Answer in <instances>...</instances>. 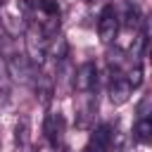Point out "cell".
I'll list each match as a JSON object with an SVG mask.
<instances>
[{
    "label": "cell",
    "instance_id": "obj_10",
    "mask_svg": "<svg viewBox=\"0 0 152 152\" xmlns=\"http://www.w3.org/2000/svg\"><path fill=\"white\" fill-rule=\"evenodd\" d=\"M28 131H31V128H28V119L21 116V119L17 121V126H14V140H17L19 147H28V140H31Z\"/></svg>",
    "mask_w": 152,
    "mask_h": 152
},
{
    "label": "cell",
    "instance_id": "obj_16",
    "mask_svg": "<svg viewBox=\"0 0 152 152\" xmlns=\"http://www.w3.org/2000/svg\"><path fill=\"white\" fill-rule=\"evenodd\" d=\"M5 2H7V0H0V7H2V5H5Z\"/></svg>",
    "mask_w": 152,
    "mask_h": 152
},
{
    "label": "cell",
    "instance_id": "obj_6",
    "mask_svg": "<svg viewBox=\"0 0 152 152\" xmlns=\"http://www.w3.org/2000/svg\"><path fill=\"white\" fill-rule=\"evenodd\" d=\"M112 142H114L112 126H109V124H100V126L90 133L86 152H109V150H112Z\"/></svg>",
    "mask_w": 152,
    "mask_h": 152
},
{
    "label": "cell",
    "instance_id": "obj_2",
    "mask_svg": "<svg viewBox=\"0 0 152 152\" xmlns=\"http://www.w3.org/2000/svg\"><path fill=\"white\" fill-rule=\"evenodd\" d=\"M116 31H119V14H116L114 5H104L100 12V19H97V33H100L102 43H112Z\"/></svg>",
    "mask_w": 152,
    "mask_h": 152
},
{
    "label": "cell",
    "instance_id": "obj_11",
    "mask_svg": "<svg viewBox=\"0 0 152 152\" xmlns=\"http://www.w3.org/2000/svg\"><path fill=\"white\" fill-rule=\"evenodd\" d=\"M133 135H135L138 142H150V138H152V121L150 119H138Z\"/></svg>",
    "mask_w": 152,
    "mask_h": 152
},
{
    "label": "cell",
    "instance_id": "obj_5",
    "mask_svg": "<svg viewBox=\"0 0 152 152\" xmlns=\"http://www.w3.org/2000/svg\"><path fill=\"white\" fill-rule=\"evenodd\" d=\"M97 83V66L95 62H83L74 71V90L78 93H90Z\"/></svg>",
    "mask_w": 152,
    "mask_h": 152
},
{
    "label": "cell",
    "instance_id": "obj_4",
    "mask_svg": "<svg viewBox=\"0 0 152 152\" xmlns=\"http://www.w3.org/2000/svg\"><path fill=\"white\" fill-rule=\"evenodd\" d=\"M5 64H7V71H10V78H12V81L31 83V78H33V74H36V64H31L28 57L14 55V57H10V62H5Z\"/></svg>",
    "mask_w": 152,
    "mask_h": 152
},
{
    "label": "cell",
    "instance_id": "obj_12",
    "mask_svg": "<svg viewBox=\"0 0 152 152\" xmlns=\"http://www.w3.org/2000/svg\"><path fill=\"white\" fill-rule=\"evenodd\" d=\"M126 78H128V83H131V88H138L140 83H142V69H140V64H135L128 74H126Z\"/></svg>",
    "mask_w": 152,
    "mask_h": 152
},
{
    "label": "cell",
    "instance_id": "obj_8",
    "mask_svg": "<svg viewBox=\"0 0 152 152\" xmlns=\"http://www.w3.org/2000/svg\"><path fill=\"white\" fill-rule=\"evenodd\" d=\"M31 86H33V90H36V97H40V102H50V97H52V93H55V88H52V78L48 76V74H43L38 66H36V74H33V78H31Z\"/></svg>",
    "mask_w": 152,
    "mask_h": 152
},
{
    "label": "cell",
    "instance_id": "obj_7",
    "mask_svg": "<svg viewBox=\"0 0 152 152\" xmlns=\"http://www.w3.org/2000/svg\"><path fill=\"white\" fill-rule=\"evenodd\" d=\"M133 88L128 83V78L121 74V69H114V76H112V83H109V100L112 104H124L128 97H131Z\"/></svg>",
    "mask_w": 152,
    "mask_h": 152
},
{
    "label": "cell",
    "instance_id": "obj_9",
    "mask_svg": "<svg viewBox=\"0 0 152 152\" xmlns=\"http://www.w3.org/2000/svg\"><path fill=\"white\" fill-rule=\"evenodd\" d=\"M10 93H12V78H10L5 59L0 57V104L10 102Z\"/></svg>",
    "mask_w": 152,
    "mask_h": 152
},
{
    "label": "cell",
    "instance_id": "obj_17",
    "mask_svg": "<svg viewBox=\"0 0 152 152\" xmlns=\"http://www.w3.org/2000/svg\"><path fill=\"white\" fill-rule=\"evenodd\" d=\"M0 147H2V135H0Z\"/></svg>",
    "mask_w": 152,
    "mask_h": 152
},
{
    "label": "cell",
    "instance_id": "obj_14",
    "mask_svg": "<svg viewBox=\"0 0 152 152\" xmlns=\"http://www.w3.org/2000/svg\"><path fill=\"white\" fill-rule=\"evenodd\" d=\"M7 43H10V33H7V28H5V24L0 21V50H2V48H5Z\"/></svg>",
    "mask_w": 152,
    "mask_h": 152
},
{
    "label": "cell",
    "instance_id": "obj_3",
    "mask_svg": "<svg viewBox=\"0 0 152 152\" xmlns=\"http://www.w3.org/2000/svg\"><path fill=\"white\" fill-rule=\"evenodd\" d=\"M43 133L48 138V142L52 147H59L64 142V133H66V121L59 112H52L45 116V124H43Z\"/></svg>",
    "mask_w": 152,
    "mask_h": 152
},
{
    "label": "cell",
    "instance_id": "obj_1",
    "mask_svg": "<svg viewBox=\"0 0 152 152\" xmlns=\"http://www.w3.org/2000/svg\"><path fill=\"white\" fill-rule=\"evenodd\" d=\"M48 43H50V40L43 36L40 26L31 21V24H28V28H26V57H28V62H31V64L40 66V64L45 62Z\"/></svg>",
    "mask_w": 152,
    "mask_h": 152
},
{
    "label": "cell",
    "instance_id": "obj_15",
    "mask_svg": "<svg viewBox=\"0 0 152 152\" xmlns=\"http://www.w3.org/2000/svg\"><path fill=\"white\" fill-rule=\"evenodd\" d=\"M21 150H24V152H33V150H31V147H21Z\"/></svg>",
    "mask_w": 152,
    "mask_h": 152
},
{
    "label": "cell",
    "instance_id": "obj_13",
    "mask_svg": "<svg viewBox=\"0 0 152 152\" xmlns=\"http://www.w3.org/2000/svg\"><path fill=\"white\" fill-rule=\"evenodd\" d=\"M138 114H140V119H150V95H145V97L140 100V104H138Z\"/></svg>",
    "mask_w": 152,
    "mask_h": 152
}]
</instances>
